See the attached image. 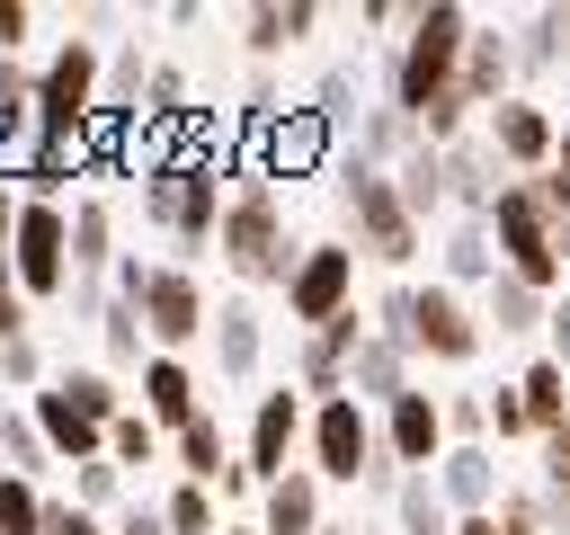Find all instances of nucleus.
<instances>
[{"label":"nucleus","mask_w":570,"mask_h":535,"mask_svg":"<svg viewBox=\"0 0 570 535\" xmlns=\"http://www.w3.org/2000/svg\"><path fill=\"white\" fill-rule=\"evenodd\" d=\"M223 187H232V196H223V223H214V259L232 268L240 294H249V285H285L294 259H303V241L285 232V196H276L258 143H240V160L223 169Z\"/></svg>","instance_id":"1"},{"label":"nucleus","mask_w":570,"mask_h":535,"mask_svg":"<svg viewBox=\"0 0 570 535\" xmlns=\"http://www.w3.org/2000/svg\"><path fill=\"white\" fill-rule=\"evenodd\" d=\"M472 9H454V0H419L410 9V27L392 36V62H383V98L419 125L445 89H454V71H463V45H472Z\"/></svg>","instance_id":"2"},{"label":"nucleus","mask_w":570,"mask_h":535,"mask_svg":"<svg viewBox=\"0 0 570 535\" xmlns=\"http://www.w3.org/2000/svg\"><path fill=\"white\" fill-rule=\"evenodd\" d=\"M116 294L142 312V330H151L160 357H187L205 339V321H214V303H205V285H196L187 259H116Z\"/></svg>","instance_id":"3"},{"label":"nucleus","mask_w":570,"mask_h":535,"mask_svg":"<svg viewBox=\"0 0 570 535\" xmlns=\"http://www.w3.org/2000/svg\"><path fill=\"white\" fill-rule=\"evenodd\" d=\"M223 196H232V187H223V169L187 160L178 143H169V152H160V160L142 169V223H160V232H169V241H178L187 259H196V250H214Z\"/></svg>","instance_id":"4"},{"label":"nucleus","mask_w":570,"mask_h":535,"mask_svg":"<svg viewBox=\"0 0 570 535\" xmlns=\"http://www.w3.org/2000/svg\"><path fill=\"white\" fill-rule=\"evenodd\" d=\"M552 214H543V196H534V178H508L499 196H490V241H499V276H517V285H534L543 303L552 294H570V268H561V250H552Z\"/></svg>","instance_id":"5"},{"label":"nucleus","mask_w":570,"mask_h":535,"mask_svg":"<svg viewBox=\"0 0 570 535\" xmlns=\"http://www.w3.org/2000/svg\"><path fill=\"white\" fill-rule=\"evenodd\" d=\"M338 214H347V232H356V250L365 259H383V268H410L419 259V223H410V205H401V187H392V169H365L356 152H338Z\"/></svg>","instance_id":"6"},{"label":"nucleus","mask_w":570,"mask_h":535,"mask_svg":"<svg viewBox=\"0 0 570 535\" xmlns=\"http://www.w3.org/2000/svg\"><path fill=\"white\" fill-rule=\"evenodd\" d=\"M98 71H107V36H53V54L36 62V134L89 143V116H98Z\"/></svg>","instance_id":"7"},{"label":"nucleus","mask_w":570,"mask_h":535,"mask_svg":"<svg viewBox=\"0 0 570 535\" xmlns=\"http://www.w3.org/2000/svg\"><path fill=\"white\" fill-rule=\"evenodd\" d=\"M303 455H312L321 490H330V481H365V473L383 464V419H374V410H365L356 392H338V401H312Z\"/></svg>","instance_id":"8"},{"label":"nucleus","mask_w":570,"mask_h":535,"mask_svg":"<svg viewBox=\"0 0 570 535\" xmlns=\"http://www.w3.org/2000/svg\"><path fill=\"white\" fill-rule=\"evenodd\" d=\"M481 312H472V294H454L445 276H410V357H428V366H472L481 357Z\"/></svg>","instance_id":"9"},{"label":"nucleus","mask_w":570,"mask_h":535,"mask_svg":"<svg viewBox=\"0 0 570 535\" xmlns=\"http://www.w3.org/2000/svg\"><path fill=\"white\" fill-rule=\"evenodd\" d=\"M9 268H18L27 303H62L71 294V205H36L27 196L18 232H9Z\"/></svg>","instance_id":"10"},{"label":"nucleus","mask_w":570,"mask_h":535,"mask_svg":"<svg viewBox=\"0 0 570 535\" xmlns=\"http://www.w3.org/2000/svg\"><path fill=\"white\" fill-rule=\"evenodd\" d=\"M338 312H356V250L347 241H303V259L285 276V321L294 330H330Z\"/></svg>","instance_id":"11"},{"label":"nucleus","mask_w":570,"mask_h":535,"mask_svg":"<svg viewBox=\"0 0 570 535\" xmlns=\"http://www.w3.org/2000/svg\"><path fill=\"white\" fill-rule=\"evenodd\" d=\"M303 428H312V401L294 392V374L276 383V392H258L249 401V446H240V473L267 490V481H285L294 473V455H303Z\"/></svg>","instance_id":"12"},{"label":"nucleus","mask_w":570,"mask_h":535,"mask_svg":"<svg viewBox=\"0 0 570 535\" xmlns=\"http://www.w3.org/2000/svg\"><path fill=\"white\" fill-rule=\"evenodd\" d=\"M481 143L499 152V169H508V178H543V169H552V152H561V116H552L534 89H517V98H499V107H490Z\"/></svg>","instance_id":"13"},{"label":"nucleus","mask_w":570,"mask_h":535,"mask_svg":"<svg viewBox=\"0 0 570 535\" xmlns=\"http://www.w3.org/2000/svg\"><path fill=\"white\" fill-rule=\"evenodd\" d=\"M445 401L428 392V383H410L392 410H383V455H392V473H436L445 464Z\"/></svg>","instance_id":"14"},{"label":"nucleus","mask_w":570,"mask_h":535,"mask_svg":"<svg viewBox=\"0 0 570 535\" xmlns=\"http://www.w3.org/2000/svg\"><path fill=\"white\" fill-rule=\"evenodd\" d=\"M356 348H365V303H356V312H338L330 330H303V348H294V392H312V401H338V392H347V366H356Z\"/></svg>","instance_id":"15"},{"label":"nucleus","mask_w":570,"mask_h":535,"mask_svg":"<svg viewBox=\"0 0 570 535\" xmlns=\"http://www.w3.org/2000/svg\"><path fill=\"white\" fill-rule=\"evenodd\" d=\"M258 143V160H267V178H312V169H338V134L312 116V107H285L267 134H249Z\"/></svg>","instance_id":"16"},{"label":"nucleus","mask_w":570,"mask_h":535,"mask_svg":"<svg viewBox=\"0 0 570 535\" xmlns=\"http://www.w3.org/2000/svg\"><path fill=\"white\" fill-rule=\"evenodd\" d=\"M134 410H142L160 437H178V428H187L196 410H214V401H205V383H196L187 357H160V348H151V357H142V392H134Z\"/></svg>","instance_id":"17"},{"label":"nucleus","mask_w":570,"mask_h":535,"mask_svg":"<svg viewBox=\"0 0 570 535\" xmlns=\"http://www.w3.org/2000/svg\"><path fill=\"white\" fill-rule=\"evenodd\" d=\"M205 339H214V374H223V383H249V374L267 366V321H258L249 294H223L214 321H205Z\"/></svg>","instance_id":"18"},{"label":"nucleus","mask_w":570,"mask_h":535,"mask_svg":"<svg viewBox=\"0 0 570 535\" xmlns=\"http://www.w3.org/2000/svg\"><path fill=\"white\" fill-rule=\"evenodd\" d=\"M142 89H151V54H142V36H116L107 45V71H98V134H125L134 116H142Z\"/></svg>","instance_id":"19"},{"label":"nucleus","mask_w":570,"mask_h":535,"mask_svg":"<svg viewBox=\"0 0 570 535\" xmlns=\"http://www.w3.org/2000/svg\"><path fill=\"white\" fill-rule=\"evenodd\" d=\"M454 89H463V107H499V98H517V36H499V27L481 18V27H472V45H463Z\"/></svg>","instance_id":"20"},{"label":"nucleus","mask_w":570,"mask_h":535,"mask_svg":"<svg viewBox=\"0 0 570 535\" xmlns=\"http://www.w3.org/2000/svg\"><path fill=\"white\" fill-rule=\"evenodd\" d=\"M312 27H321V9H312V0H258V9H240V45H249V71H276V54H294Z\"/></svg>","instance_id":"21"},{"label":"nucleus","mask_w":570,"mask_h":535,"mask_svg":"<svg viewBox=\"0 0 570 535\" xmlns=\"http://www.w3.org/2000/svg\"><path fill=\"white\" fill-rule=\"evenodd\" d=\"M410 383H419V374H410V348H401V339H383V330L365 321V348H356V366H347V392H356V401L383 419V410H392Z\"/></svg>","instance_id":"22"},{"label":"nucleus","mask_w":570,"mask_h":535,"mask_svg":"<svg viewBox=\"0 0 570 535\" xmlns=\"http://www.w3.org/2000/svg\"><path fill=\"white\" fill-rule=\"evenodd\" d=\"M27 419H36V437L53 446V464H71V473H80V464H107V428H89L53 383H45V392H27Z\"/></svg>","instance_id":"23"},{"label":"nucleus","mask_w":570,"mask_h":535,"mask_svg":"<svg viewBox=\"0 0 570 535\" xmlns=\"http://www.w3.org/2000/svg\"><path fill=\"white\" fill-rule=\"evenodd\" d=\"M116 205L107 196H80L71 205V285H116Z\"/></svg>","instance_id":"24"},{"label":"nucleus","mask_w":570,"mask_h":535,"mask_svg":"<svg viewBox=\"0 0 570 535\" xmlns=\"http://www.w3.org/2000/svg\"><path fill=\"white\" fill-rule=\"evenodd\" d=\"M436 490H445L454 517H490V508H499V446H445Z\"/></svg>","instance_id":"25"},{"label":"nucleus","mask_w":570,"mask_h":535,"mask_svg":"<svg viewBox=\"0 0 570 535\" xmlns=\"http://www.w3.org/2000/svg\"><path fill=\"white\" fill-rule=\"evenodd\" d=\"M321 526H330V508H321V473L312 464H294L285 481L258 490V535H321Z\"/></svg>","instance_id":"26"},{"label":"nucleus","mask_w":570,"mask_h":535,"mask_svg":"<svg viewBox=\"0 0 570 535\" xmlns=\"http://www.w3.org/2000/svg\"><path fill=\"white\" fill-rule=\"evenodd\" d=\"M436 259H445L436 276H445L454 294H463V285H490V276H499V241H490V214H454V223H445V241H436Z\"/></svg>","instance_id":"27"},{"label":"nucleus","mask_w":570,"mask_h":535,"mask_svg":"<svg viewBox=\"0 0 570 535\" xmlns=\"http://www.w3.org/2000/svg\"><path fill=\"white\" fill-rule=\"evenodd\" d=\"M169 455H178V481H205V490H223L240 464H232V437H223V419L214 410H196L178 437H169Z\"/></svg>","instance_id":"28"},{"label":"nucleus","mask_w":570,"mask_h":535,"mask_svg":"<svg viewBox=\"0 0 570 535\" xmlns=\"http://www.w3.org/2000/svg\"><path fill=\"white\" fill-rule=\"evenodd\" d=\"M445 187H454V214H490V196L508 187V169H499V152L490 143H445Z\"/></svg>","instance_id":"29"},{"label":"nucleus","mask_w":570,"mask_h":535,"mask_svg":"<svg viewBox=\"0 0 570 535\" xmlns=\"http://www.w3.org/2000/svg\"><path fill=\"white\" fill-rule=\"evenodd\" d=\"M392 187H401V205H410L419 232H428V214H454V187H445V152L436 143H410L401 169H392Z\"/></svg>","instance_id":"30"},{"label":"nucleus","mask_w":570,"mask_h":535,"mask_svg":"<svg viewBox=\"0 0 570 535\" xmlns=\"http://www.w3.org/2000/svg\"><path fill=\"white\" fill-rule=\"evenodd\" d=\"M543 294L534 285H517V276H490L481 285V330H499V339H543Z\"/></svg>","instance_id":"31"},{"label":"nucleus","mask_w":570,"mask_h":535,"mask_svg":"<svg viewBox=\"0 0 570 535\" xmlns=\"http://www.w3.org/2000/svg\"><path fill=\"white\" fill-rule=\"evenodd\" d=\"M53 392H62V401H71L89 428H116V419L134 410V401H125V383H116L107 366H62V374H53Z\"/></svg>","instance_id":"32"},{"label":"nucleus","mask_w":570,"mask_h":535,"mask_svg":"<svg viewBox=\"0 0 570 535\" xmlns=\"http://www.w3.org/2000/svg\"><path fill=\"white\" fill-rule=\"evenodd\" d=\"M561 62H570V0H552V9L525 18V36H517V80H543V71H561Z\"/></svg>","instance_id":"33"},{"label":"nucleus","mask_w":570,"mask_h":535,"mask_svg":"<svg viewBox=\"0 0 570 535\" xmlns=\"http://www.w3.org/2000/svg\"><path fill=\"white\" fill-rule=\"evenodd\" d=\"M410 143H419V125L383 98V107H365V116H356V143H347V152H356L365 169H401V152H410Z\"/></svg>","instance_id":"34"},{"label":"nucleus","mask_w":570,"mask_h":535,"mask_svg":"<svg viewBox=\"0 0 570 535\" xmlns=\"http://www.w3.org/2000/svg\"><path fill=\"white\" fill-rule=\"evenodd\" d=\"M517 392H525V419H534V437H552V428L570 419V366H561V357H534V366L517 374Z\"/></svg>","instance_id":"35"},{"label":"nucleus","mask_w":570,"mask_h":535,"mask_svg":"<svg viewBox=\"0 0 570 535\" xmlns=\"http://www.w3.org/2000/svg\"><path fill=\"white\" fill-rule=\"evenodd\" d=\"M98 348H107V374H116V366H134V374H142L151 330H142V312H134L125 294H107V312H98Z\"/></svg>","instance_id":"36"},{"label":"nucleus","mask_w":570,"mask_h":535,"mask_svg":"<svg viewBox=\"0 0 570 535\" xmlns=\"http://www.w3.org/2000/svg\"><path fill=\"white\" fill-rule=\"evenodd\" d=\"M392 508H401V535H454V508H445V490H436V473H401V490H392Z\"/></svg>","instance_id":"37"},{"label":"nucleus","mask_w":570,"mask_h":535,"mask_svg":"<svg viewBox=\"0 0 570 535\" xmlns=\"http://www.w3.org/2000/svg\"><path fill=\"white\" fill-rule=\"evenodd\" d=\"M160 517H169V535H223V526H232L205 481H169V490H160Z\"/></svg>","instance_id":"38"},{"label":"nucleus","mask_w":570,"mask_h":535,"mask_svg":"<svg viewBox=\"0 0 570 535\" xmlns=\"http://www.w3.org/2000/svg\"><path fill=\"white\" fill-rule=\"evenodd\" d=\"M160 455H169V437H160L142 410H125V419L107 428V464H116V473H142V464H160Z\"/></svg>","instance_id":"39"},{"label":"nucleus","mask_w":570,"mask_h":535,"mask_svg":"<svg viewBox=\"0 0 570 535\" xmlns=\"http://www.w3.org/2000/svg\"><path fill=\"white\" fill-rule=\"evenodd\" d=\"M45 464H53V446H45V437H36V419H27V410H9V401H0V473H27V481H36V473H45Z\"/></svg>","instance_id":"40"},{"label":"nucleus","mask_w":570,"mask_h":535,"mask_svg":"<svg viewBox=\"0 0 570 535\" xmlns=\"http://www.w3.org/2000/svg\"><path fill=\"white\" fill-rule=\"evenodd\" d=\"M312 116L338 134V125H356L365 116V98H356V62H330L321 80H312Z\"/></svg>","instance_id":"41"},{"label":"nucleus","mask_w":570,"mask_h":535,"mask_svg":"<svg viewBox=\"0 0 570 535\" xmlns=\"http://www.w3.org/2000/svg\"><path fill=\"white\" fill-rule=\"evenodd\" d=\"M45 499L53 490H36L27 473H0V535H45Z\"/></svg>","instance_id":"42"},{"label":"nucleus","mask_w":570,"mask_h":535,"mask_svg":"<svg viewBox=\"0 0 570 535\" xmlns=\"http://www.w3.org/2000/svg\"><path fill=\"white\" fill-rule=\"evenodd\" d=\"M71 499H80L89 517L116 526V508H125V473H116V464H80V473H71Z\"/></svg>","instance_id":"43"},{"label":"nucleus","mask_w":570,"mask_h":535,"mask_svg":"<svg viewBox=\"0 0 570 535\" xmlns=\"http://www.w3.org/2000/svg\"><path fill=\"white\" fill-rule=\"evenodd\" d=\"M481 401H490V446L534 437V419H525V392H517V383H481Z\"/></svg>","instance_id":"44"},{"label":"nucleus","mask_w":570,"mask_h":535,"mask_svg":"<svg viewBox=\"0 0 570 535\" xmlns=\"http://www.w3.org/2000/svg\"><path fill=\"white\" fill-rule=\"evenodd\" d=\"M0 383H9V392H45V383H53V374H45V348H36V330L0 348Z\"/></svg>","instance_id":"45"},{"label":"nucleus","mask_w":570,"mask_h":535,"mask_svg":"<svg viewBox=\"0 0 570 535\" xmlns=\"http://www.w3.org/2000/svg\"><path fill=\"white\" fill-rule=\"evenodd\" d=\"M365 321H374L383 339H401V348H410V276H401V285H383V294L365 303Z\"/></svg>","instance_id":"46"},{"label":"nucleus","mask_w":570,"mask_h":535,"mask_svg":"<svg viewBox=\"0 0 570 535\" xmlns=\"http://www.w3.org/2000/svg\"><path fill=\"white\" fill-rule=\"evenodd\" d=\"M36 321H27V285H18V268H9V250H0V348L9 339H27Z\"/></svg>","instance_id":"47"},{"label":"nucleus","mask_w":570,"mask_h":535,"mask_svg":"<svg viewBox=\"0 0 570 535\" xmlns=\"http://www.w3.org/2000/svg\"><path fill=\"white\" fill-rule=\"evenodd\" d=\"M27 45H36V9L0 0V62H27Z\"/></svg>","instance_id":"48"},{"label":"nucleus","mask_w":570,"mask_h":535,"mask_svg":"<svg viewBox=\"0 0 570 535\" xmlns=\"http://www.w3.org/2000/svg\"><path fill=\"white\" fill-rule=\"evenodd\" d=\"M45 535H107V517H89L80 499H45Z\"/></svg>","instance_id":"49"},{"label":"nucleus","mask_w":570,"mask_h":535,"mask_svg":"<svg viewBox=\"0 0 570 535\" xmlns=\"http://www.w3.org/2000/svg\"><path fill=\"white\" fill-rule=\"evenodd\" d=\"M107 535H169V517H160V499H125Z\"/></svg>","instance_id":"50"},{"label":"nucleus","mask_w":570,"mask_h":535,"mask_svg":"<svg viewBox=\"0 0 570 535\" xmlns=\"http://www.w3.org/2000/svg\"><path fill=\"white\" fill-rule=\"evenodd\" d=\"M534 446H543V490H570V419L552 437H534Z\"/></svg>","instance_id":"51"},{"label":"nucleus","mask_w":570,"mask_h":535,"mask_svg":"<svg viewBox=\"0 0 570 535\" xmlns=\"http://www.w3.org/2000/svg\"><path fill=\"white\" fill-rule=\"evenodd\" d=\"M543 357L570 366V294H552V312H543Z\"/></svg>","instance_id":"52"},{"label":"nucleus","mask_w":570,"mask_h":535,"mask_svg":"<svg viewBox=\"0 0 570 535\" xmlns=\"http://www.w3.org/2000/svg\"><path fill=\"white\" fill-rule=\"evenodd\" d=\"M356 27H410V9H401V0H365V9H356Z\"/></svg>","instance_id":"53"},{"label":"nucleus","mask_w":570,"mask_h":535,"mask_svg":"<svg viewBox=\"0 0 570 535\" xmlns=\"http://www.w3.org/2000/svg\"><path fill=\"white\" fill-rule=\"evenodd\" d=\"M18 214H27V196H18V178H0V250H9V232H18Z\"/></svg>","instance_id":"54"},{"label":"nucleus","mask_w":570,"mask_h":535,"mask_svg":"<svg viewBox=\"0 0 570 535\" xmlns=\"http://www.w3.org/2000/svg\"><path fill=\"white\" fill-rule=\"evenodd\" d=\"M454 535H499V517H454Z\"/></svg>","instance_id":"55"},{"label":"nucleus","mask_w":570,"mask_h":535,"mask_svg":"<svg viewBox=\"0 0 570 535\" xmlns=\"http://www.w3.org/2000/svg\"><path fill=\"white\" fill-rule=\"evenodd\" d=\"M552 169H561V178H570V116H561V152H552Z\"/></svg>","instance_id":"56"},{"label":"nucleus","mask_w":570,"mask_h":535,"mask_svg":"<svg viewBox=\"0 0 570 535\" xmlns=\"http://www.w3.org/2000/svg\"><path fill=\"white\" fill-rule=\"evenodd\" d=\"M552 250H561V268H570V223H561V232H552Z\"/></svg>","instance_id":"57"},{"label":"nucleus","mask_w":570,"mask_h":535,"mask_svg":"<svg viewBox=\"0 0 570 535\" xmlns=\"http://www.w3.org/2000/svg\"><path fill=\"white\" fill-rule=\"evenodd\" d=\"M223 535H258V517H232V526H223Z\"/></svg>","instance_id":"58"},{"label":"nucleus","mask_w":570,"mask_h":535,"mask_svg":"<svg viewBox=\"0 0 570 535\" xmlns=\"http://www.w3.org/2000/svg\"><path fill=\"white\" fill-rule=\"evenodd\" d=\"M321 535H356V526H338V517H330V526H321Z\"/></svg>","instance_id":"59"}]
</instances>
